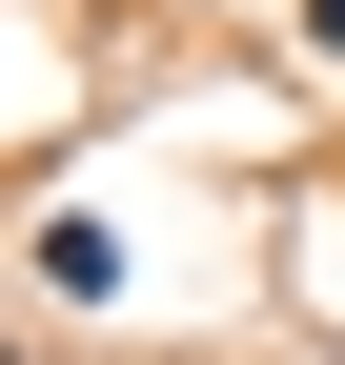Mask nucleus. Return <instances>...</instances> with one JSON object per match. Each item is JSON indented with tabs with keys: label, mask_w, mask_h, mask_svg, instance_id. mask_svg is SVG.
<instances>
[{
	"label": "nucleus",
	"mask_w": 345,
	"mask_h": 365,
	"mask_svg": "<svg viewBox=\"0 0 345 365\" xmlns=\"http://www.w3.org/2000/svg\"><path fill=\"white\" fill-rule=\"evenodd\" d=\"M305 41H325V61H345V0H305Z\"/></svg>",
	"instance_id": "1"
}]
</instances>
